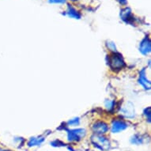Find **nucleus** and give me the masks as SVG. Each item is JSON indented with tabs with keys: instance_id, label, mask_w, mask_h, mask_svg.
<instances>
[{
	"instance_id": "obj_1",
	"label": "nucleus",
	"mask_w": 151,
	"mask_h": 151,
	"mask_svg": "<svg viewBox=\"0 0 151 151\" xmlns=\"http://www.w3.org/2000/svg\"><path fill=\"white\" fill-rule=\"evenodd\" d=\"M109 65L111 69L120 70L124 67L125 63L120 55L114 53L109 58Z\"/></svg>"
},
{
	"instance_id": "obj_2",
	"label": "nucleus",
	"mask_w": 151,
	"mask_h": 151,
	"mask_svg": "<svg viewBox=\"0 0 151 151\" xmlns=\"http://www.w3.org/2000/svg\"><path fill=\"white\" fill-rule=\"evenodd\" d=\"M92 140L94 142V144H96L101 150H108L110 148V142H109V139L105 137L102 136V135H99V134L94 135L92 138Z\"/></svg>"
},
{
	"instance_id": "obj_3",
	"label": "nucleus",
	"mask_w": 151,
	"mask_h": 151,
	"mask_svg": "<svg viewBox=\"0 0 151 151\" xmlns=\"http://www.w3.org/2000/svg\"><path fill=\"white\" fill-rule=\"evenodd\" d=\"M86 135V131L84 129H75L70 130L67 132V139L70 142L79 141Z\"/></svg>"
},
{
	"instance_id": "obj_4",
	"label": "nucleus",
	"mask_w": 151,
	"mask_h": 151,
	"mask_svg": "<svg viewBox=\"0 0 151 151\" xmlns=\"http://www.w3.org/2000/svg\"><path fill=\"white\" fill-rule=\"evenodd\" d=\"M121 113L124 115V116L127 117V118H133L135 115V111H134V105L131 104V102H127L121 107L120 109Z\"/></svg>"
},
{
	"instance_id": "obj_5",
	"label": "nucleus",
	"mask_w": 151,
	"mask_h": 151,
	"mask_svg": "<svg viewBox=\"0 0 151 151\" xmlns=\"http://www.w3.org/2000/svg\"><path fill=\"white\" fill-rule=\"evenodd\" d=\"M93 131L97 134L102 135L109 131V126L104 122H97L93 126Z\"/></svg>"
},
{
	"instance_id": "obj_6",
	"label": "nucleus",
	"mask_w": 151,
	"mask_h": 151,
	"mask_svg": "<svg viewBox=\"0 0 151 151\" xmlns=\"http://www.w3.org/2000/svg\"><path fill=\"white\" fill-rule=\"evenodd\" d=\"M127 127V125L123 120H115L111 124V132L118 133L120 131H124Z\"/></svg>"
},
{
	"instance_id": "obj_7",
	"label": "nucleus",
	"mask_w": 151,
	"mask_h": 151,
	"mask_svg": "<svg viewBox=\"0 0 151 151\" xmlns=\"http://www.w3.org/2000/svg\"><path fill=\"white\" fill-rule=\"evenodd\" d=\"M150 49V40L149 38H145L140 45V52L143 55H148Z\"/></svg>"
},
{
	"instance_id": "obj_8",
	"label": "nucleus",
	"mask_w": 151,
	"mask_h": 151,
	"mask_svg": "<svg viewBox=\"0 0 151 151\" xmlns=\"http://www.w3.org/2000/svg\"><path fill=\"white\" fill-rule=\"evenodd\" d=\"M139 83H140V84H141L146 89H150V82L146 78V74H145V70H142L141 73H140Z\"/></svg>"
},
{
	"instance_id": "obj_9",
	"label": "nucleus",
	"mask_w": 151,
	"mask_h": 151,
	"mask_svg": "<svg viewBox=\"0 0 151 151\" xmlns=\"http://www.w3.org/2000/svg\"><path fill=\"white\" fill-rule=\"evenodd\" d=\"M44 142V139L43 138H32L30 139V140L29 141V146H35L40 145Z\"/></svg>"
},
{
	"instance_id": "obj_10",
	"label": "nucleus",
	"mask_w": 151,
	"mask_h": 151,
	"mask_svg": "<svg viewBox=\"0 0 151 151\" xmlns=\"http://www.w3.org/2000/svg\"><path fill=\"white\" fill-rule=\"evenodd\" d=\"M67 14H68V15H69L70 17H74V18H80L79 14H78L76 10H74V8L69 7L68 11H67Z\"/></svg>"
},
{
	"instance_id": "obj_11",
	"label": "nucleus",
	"mask_w": 151,
	"mask_h": 151,
	"mask_svg": "<svg viewBox=\"0 0 151 151\" xmlns=\"http://www.w3.org/2000/svg\"><path fill=\"white\" fill-rule=\"evenodd\" d=\"M142 142H143V139H142L141 137L139 136H134L132 139H131V142L134 144H136V145H139V144L142 143Z\"/></svg>"
},
{
	"instance_id": "obj_12",
	"label": "nucleus",
	"mask_w": 151,
	"mask_h": 151,
	"mask_svg": "<svg viewBox=\"0 0 151 151\" xmlns=\"http://www.w3.org/2000/svg\"><path fill=\"white\" fill-rule=\"evenodd\" d=\"M114 101H111V100H108L105 102V108H106L108 110H111V109H113L114 108Z\"/></svg>"
},
{
	"instance_id": "obj_13",
	"label": "nucleus",
	"mask_w": 151,
	"mask_h": 151,
	"mask_svg": "<svg viewBox=\"0 0 151 151\" xmlns=\"http://www.w3.org/2000/svg\"><path fill=\"white\" fill-rule=\"evenodd\" d=\"M107 46L109 47V49L110 51H112V52H116V46H115V44L112 42H109L107 44Z\"/></svg>"
},
{
	"instance_id": "obj_14",
	"label": "nucleus",
	"mask_w": 151,
	"mask_h": 151,
	"mask_svg": "<svg viewBox=\"0 0 151 151\" xmlns=\"http://www.w3.org/2000/svg\"><path fill=\"white\" fill-rule=\"evenodd\" d=\"M78 124H79V119H71L68 122V125H70V126H77Z\"/></svg>"
},
{
	"instance_id": "obj_15",
	"label": "nucleus",
	"mask_w": 151,
	"mask_h": 151,
	"mask_svg": "<svg viewBox=\"0 0 151 151\" xmlns=\"http://www.w3.org/2000/svg\"><path fill=\"white\" fill-rule=\"evenodd\" d=\"M65 1H66V0H52V2L58 3H65Z\"/></svg>"
},
{
	"instance_id": "obj_16",
	"label": "nucleus",
	"mask_w": 151,
	"mask_h": 151,
	"mask_svg": "<svg viewBox=\"0 0 151 151\" xmlns=\"http://www.w3.org/2000/svg\"><path fill=\"white\" fill-rule=\"evenodd\" d=\"M119 3H121L122 5H126L127 2V0H118Z\"/></svg>"
},
{
	"instance_id": "obj_17",
	"label": "nucleus",
	"mask_w": 151,
	"mask_h": 151,
	"mask_svg": "<svg viewBox=\"0 0 151 151\" xmlns=\"http://www.w3.org/2000/svg\"><path fill=\"white\" fill-rule=\"evenodd\" d=\"M2 151H10V150H3Z\"/></svg>"
}]
</instances>
